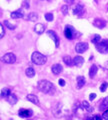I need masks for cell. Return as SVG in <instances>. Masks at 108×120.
I'll return each mask as SVG.
<instances>
[{
	"instance_id": "1",
	"label": "cell",
	"mask_w": 108,
	"mask_h": 120,
	"mask_svg": "<svg viewBox=\"0 0 108 120\" xmlns=\"http://www.w3.org/2000/svg\"><path fill=\"white\" fill-rule=\"evenodd\" d=\"M38 89L40 90L41 92L45 93V94H49V95H52L55 93V87L53 83H51L50 81L48 80H45V79H42L38 81Z\"/></svg>"
},
{
	"instance_id": "2",
	"label": "cell",
	"mask_w": 108,
	"mask_h": 120,
	"mask_svg": "<svg viewBox=\"0 0 108 120\" xmlns=\"http://www.w3.org/2000/svg\"><path fill=\"white\" fill-rule=\"evenodd\" d=\"M31 61L34 63L35 65H44L47 61L46 56H44L43 54H41L40 52H33L31 55Z\"/></svg>"
},
{
	"instance_id": "3",
	"label": "cell",
	"mask_w": 108,
	"mask_h": 120,
	"mask_svg": "<svg viewBox=\"0 0 108 120\" xmlns=\"http://www.w3.org/2000/svg\"><path fill=\"white\" fill-rule=\"evenodd\" d=\"M96 49L100 53H108V39H104L96 44Z\"/></svg>"
},
{
	"instance_id": "4",
	"label": "cell",
	"mask_w": 108,
	"mask_h": 120,
	"mask_svg": "<svg viewBox=\"0 0 108 120\" xmlns=\"http://www.w3.org/2000/svg\"><path fill=\"white\" fill-rule=\"evenodd\" d=\"M1 61L3 63H7V64H12V63H14V62L16 61V56L14 55L13 53L9 52V53H6L1 58Z\"/></svg>"
},
{
	"instance_id": "5",
	"label": "cell",
	"mask_w": 108,
	"mask_h": 120,
	"mask_svg": "<svg viewBox=\"0 0 108 120\" xmlns=\"http://www.w3.org/2000/svg\"><path fill=\"white\" fill-rule=\"evenodd\" d=\"M75 33H76V31H75V29H74L72 26H69V25H67L66 27H65V30H64V35H65V37L67 39H73L74 37V35H75Z\"/></svg>"
},
{
	"instance_id": "6",
	"label": "cell",
	"mask_w": 108,
	"mask_h": 120,
	"mask_svg": "<svg viewBox=\"0 0 108 120\" xmlns=\"http://www.w3.org/2000/svg\"><path fill=\"white\" fill-rule=\"evenodd\" d=\"M88 47H89V46H88V44H87L86 42H79V43L76 44L75 50H76L77 53L81 54V53H84V52L88 49Z\"/></svg>"
},
{
	"instance_id": "7",
	"label": "cell",
	"mask_w": 108,
	"mask_h": 120,
	"mask_svg": "<svg viewBox=\"0 0 108 120\" xmlns=\"http://www.w3.org/2000/svg\"><path fill=\"white\" fill-rule=\"evenodd\" d=\"M93 25L95 26V27H97L99 29H102L106 26V22L105 20L103 19H100V18H96V19L94 20V22H93Z\"/></svg>"
},
{
	"instance_id": "8",
	"label": "cell",
	"mask_w": 108,
	"mask_h": 120,
	"mask_svg": "<svg viewBox=\"0 0 108 120\" xmlns=\"http://www.w3.org/2000/svg\"><path fill=\"white\" fill-rule=\"evenodd\" d=\"M18 115H19L21 118H28V117H31L32 111L27 110V109H20L18 111Z\"/></svg>"
},
{
	"instance_id": "9",
	"label": "cell",
	"mask_w": 108,
	"mask_h": 120,
	"mask_svg": "<svg viewBox=\"0 0 108 120\" xmlns=\"http://www.w3.org/2000/svg\"><path fill=\"white\" fill-rule=\"evenodd\" d=\"M34 31L37 33V34L41 35L42 33H44V31H45V26H44V24H42V23H37L34 26Z\"/></svg>"
},
{
	"instance_id": "10",
	"label": "cell",
	"mask_w": 108,
	"mask_h": 120,
	"mask_svg": "<svg viewBox=\"0 0 108 120\" xmlns=\"http://www.w3.org/2000/svg\"><path fill=\"white\" fill-rule=\"evenodd\" d=\"M83 12H84V5H82V4H77L76 6H74V8H73L74 15H81Z\"/></svg>"
},
{
	"instance_id": "11",
	"label": "cell",
	"mask_w": 108,
	"mask_h": 120,
	"mask_svg": "<svg viewBox=\"0 0 108 120\" xmlns=\"http://www.w3.org/2000/svg\"><path fill=\"white\" fill-rule=\"evenodd\" d=\"M73 63H74V65L77 66V67H81L83 65V63H84V58L82 57V56H76V57H74L73 58Z\"/></svg>"
},
{
	"instance_id": "12",
	"label": "cell",
	"mask_w": 108,
	"mask_h": 120,
	"mask_svg": "<svg viewBox=\"0 0 108 120\" xmlns=\"http://www.w3.org/2000/svg\"><path fill=\"white\" fill-rule=\"evenodd\" d=\"M51 70H52V73H53V74L58 75V74L61 73V71H62V66L59 64V63H56V64L52 65Z\"/></svg>"
},
{
	"instance_id": "13",
	"label": "cell",
	"mask_w": 108,
	"mask_h": 120,
	"mask_svg": "<svg viewBox=\"0 0 108 120\" xmlns=\"http://www.w3.org/2000/svg\"><path fill=\"white\" fill-rule=\"evenodd\" d=\"M24 16V12H23V10H16V11H14V12L11 13V18H13V19H18V18H22Z\"/></svg>"
},
{
	"instance_id": "14",
	"label": "cell",
	"mask_w": 108,
	"mask_h": 120,
	"mask_svg": "<svg viewBox=\"0 0 108 120\" xmlns=\"http://www.w3.org/2000/svg\"><path fill=\"white\" fill-rule=\"evenodd\" d=\"M47 34L55 41V46L58 47L59 46V38H58V36H57L56 33H55L54 31H51V30H49V31H47Z\"/></svg>"
},
{
	"instance_id": "15",
	"label": "cell",
	"mask_w": 108,
	"mask_h": 120,
	"mask_svg": "<svg viewBox=\"0 0 108 120\" xmlns=\"http://www.w3.org/2000/svg\"><path fill=\"white\" fill-rule=\"evenodd\" d=\"M6 99H7V102H8L9 104H11V105L16 104V103H17V100H18L17 96L14 95V94H12V93H10V94L6 97Z\"/></svg>"
},
{
	"instance_id": "16",
	"label": "cell",
	"mask_w": 108,
	"mask_h": 120,
	"mask_svg": "<svg viewBox=\"0 0 108 120\" xmlns=\"http://www.w3.org/2000/svg\"><path fill=\"white\" fill-rule=\"evenodd\" d=\"M26 98H27L28 101H30L31 103L35 104V105H39V100H38V98H37L36 95H34V94H28L27 96H26Z\"/></svg>"
},
{
	"instance_id": "17",
	"label": "cell",
	"mask_w": 108,
	"mask_h": 120,
	"mask_svg": "<svg viewBox=\"0 0 108 120\" xmlns=\"http://www.w3.org/2000/svg\"><path fill=\"white\" fill-rule=\"evenodd\" d=\"M61 111H62V104H61V103H57V104L54 106L53 110H52V112H53V114H54V115H56V116L60 115Z\"/></svg>"
},
{
	"instance_id": "18",
	"label": "cell",
	"mask_w": 108,
	"mask_h": 120,
	"mask_svg": "<svg viewBox=\"0 0 108 120\" xmlns=\"http://www.w3.org/2000/svg\"><path fill=\"white\" fill-rule=\"evenodd\" d=\"M85 82H86V80H85L84 76H78L77 77V88L78 89L82 88L85 85Z\"/></svg>"
},
{
	"instance_id": "19",
	"label": "cell",
	"mask_w": 108,
	"mask_h": 120,
	"mask_svg": "<svg viewBox=\"0 0 108 120\" xmlns=\"http://www.w3.org/2000/svg\"><path fill=\"white\" fill-rule=\"evenodd\" d=\"M97 71H98V67L96 66L95 64H93L90 69H89V76H90V78H93L95 76L96 74H97Z\"/></svg>"
},
{
	"instance_id": "20",
	"label": "cell",
	"mask_w": 108,
	"mask_h": 120,
	"mask_svg": "<svg viewBox=\"0 0 108 120\" xmlns=\"http://www.w3.org/2000/svg\"><path fill=\"white\" fill-rule=\"evenodd\" d=\"M25 74H26V76H28V77H30V78H32V77H34L35 76V70H34V68L33 67H27L26 68V70H25Z\"/></svg>"
},
{
	"instance_id": "21",
	"label": "cell",
	"mask_w": 108,
	"mask_h": 120,
	"mask_svg": "<svg viewBox=\"0 0 108 120\" xmlns=\"http://www.w3.org/2000/svg\"><path fill=\"white\" fill-rule=\"evenodd\" d=\"M63 62H64L67 66H72V65H74L73 59L70 57L69 55H65L64 57H63Z\"/></svg>"
},
{
	"instance_id": "22",
	"label": "cell",
	"mask_w": 108,
	"mask_h": 120,
	"mask_svg": "<svg viewBox=\"0 0 108 120\" xmlns=\"http://www.w3.org/2000/svg\"><path fill=\"white\" fill-rule=\"evenodd\" d=\"M81 105H82V108H83V109H84L85 111H87V112H91V111H92V107H91V105L89 104V102H87L86 100L83 101L82 104H81Z\"/></svg>"
},
{
	"instance_id": "23",
	"label": "cell",
	"mask_w": 108,
	"mask_h": 120,
	"mask_svg": "<svg viewBox=\"0 0 108 120\" xmlns=\"http://www.w3.org/2000/svg\"><path fill=\"white\" fill-rule=\"evenodd\" d=\"M107 108H108V96L105 97V98L102 100V103H101V105H100L99 109L102 111V110H106Z\"/></svg>"
},
{
	"instance_id": "24",
	"label": "cell",
	"mask_w": 108,
	"mask_h": 120,
	"mask_svg": "<svg viewBox=\"0 0 108 120\" xmlns=\"http://www.w3.org/2000/svg\"><path fill=\"white\" fill-rule=\"evenodd\" d=\"M27 19L29 21H36L38 20V14H37L36 12H30L27 17Z\"/></svg>"
},
{
	"instance_id": "25",
	"label": "cell",
	"mask_w": 108,
	"mask_h": 120,
	"mask_svg": "<svg viewBox=\"0 0 108 120\" xmlns=\"http://www.w3.org/2000/svg\"><path fill=\"white\" fill-rule=\"evenodd\" d=\"M10 93H11V91H10L9 88H3L1 90V94H0V96H1L2 98H6V97L8 96Z\"/></svg>"
},
{
	"instance_id": "26",
	"label": "cell",
	"mask_w": 108,
	"mask_h": 120,
	"mask_svg": "<svg viewBox=\"0 0 108 120\" xmlns=\"http://www.w3.org/2000/svg\"><path fill=\"white\" fill-rule=\"evenodd\" d=\"M92 43L93 44H97V43H99L100 42V41H101V36H100V35H98V34H96V35H94V37H93V38H92Z\"/></svg>"
},
{
	"instance_id": "27",
	"label": "cell",
	"mask_w": 108,
	"mask_h": 120,
	"mask_svg": "<svg viewBox=\"0 0 108 120\" xmlns=\"http://www.w3.org/2000/svg\"><path fill=\"white\" fill-rule=\"evenodd\" d=\"M4 25L6 26V28H8L10 30H14V29L16 28V26L13 25V24H11L8 20H4Z\"/></svg>"
},
{
	"instance_id": "28",
	"label": "cell",
	"mask_w": 108,
	"mask_h": 120,
	"mask_svg": "<svg viewBox=\"0 0 108 120\" xmlns=\"http://www.w3.org/2000/svg\"><path fill=\"white\" fill-rule=\"evenodd\" d=\"M44 17H45V19L48 22H51L52 20H53V14L52 13H46L45 15H44Z\"/></svg>"
},
{
	"instance_id": "29",
	"label": "cell",
	"mask_w": 108,
	"mask_h": 120,
	"mask_svg": "<svg viewBox=\"0 0 108 120\" xmlns=\"http://www.w3.org/2000/svg\"><path fill=\"white\" fill-rule=\"evenodd\" d=\"M107 87H108V83H107V82H103L99 89H100V91H101V92H105Z\"/></svg>"
},
{
	"instance_id": "30",
	"label": "cell",
	"mask_w": 108,
	"mask_h": 120,
	"mask_svg": "<svg viewBox=\"0 0 108 120\" xmlns=\"http://www.w3.org/2000/svg\"><path fill=\"white\" fill-rule=\"evenodd\" d=\"M61 12L63 15H67V13H68V6L67 5H63L61 7Z\"/></svg>"
},
{
	"instance_id": "31",
	"label": "cell",
	"mask_w": 108,
	"mask_h": 120,
	"mask_svg": "<svg viewBox=\"0 0 108 120\" xmlns=\"http://www.w3.org/2000/svg\"><path fill=\"white\" fill-rule=\"evenodd\" d=\"M4 33H5V31H4V28H3L2 24L0 23V38H2V37L4 36Z\"/></svg>"
},
{
	"instance_id": "32",
	"label": "cell",
	"mask_w": 108,
	"mask_h": 120,
	"mask_svg": "<svg viewBox=\"0 0 108 120\" xmlns=\"http://www.w3.org/2000/svg\"><path fill=\"white\" fill-rule=\"evenodd\" d=\"M22 5H23V7L25 9H28L29 7H30V5H29V1H27V0H25V1L22 2Z\"/></svg>"
},
{
	"instance_id": "33",
	"label": "cell",
	"mask_w": 108,
	"mask_h": 120,
	"mask_svg": "<svg viewBox=\"0 0 108 120\" xmlns=\"http://www.w3.org/2000/svg\"><path fill=\"white\" fill-rule=\"evenodd\" d=\"M102 119H108V108L106 110H104V112H103V114H102Z\"/></svg>"
},
{
	"instance_id": "34",
	"label": "cell",
	"mask_w": 108,
	"mask_h": 120,
	"mask_svg": "<svg viewBox=\"0 0 108 120\" xmlns=\"http://www.w3.org/2000/svg\"><path fill=\"white\" fill-rule=\"evenodd\" d=\"M87 119H94V120H100V119H102L101 116H99V115H94L93 117H89Z\"/></svg>"
},
{
	"instance_id": "35",
	"label": "cell",
	"mask_w": 108,
	"mask_h": 120,
	"mask_svg": "<svg viewBox=\"0 0 108 120\" xmlns=\"http://www.w3.org/2000/svg\"><path fill=\"white\" fill-rule=\"evenodd\" d=\"M96 98V94H95V93H91V94L90 95H89V100H94Z\"/></svg>"
},
{
	"instance_id": "36",
	"label": "cell",
	"mask_w": 108,
	"mask_h": 120,
	"mask_svg": "<svg viewBox=\"0 0 108 120\" xmlns=\"http://www.w3.org/2000/svg\"><path fill=\"white\" fill-rule=\"evenodd\" d=\"M58 83H59V85H60V86H65V80H63V79H59Z\"/></svg>"
},
{
	"instance_id": "37",
	"label": "cell",
	"mask_w": 108,
	"mask_h": 120,
	"mask_svg": "<svg viewBox=\"0 0 108 120\" xmlns=\"http://www.w3.org/2000/svg\"><path fill=\"white\" fill-rule=\"evenodd\" d=\"M64 2L66 3V4H72V3L74 2V0H64Z\"/></svg>"
},
{
	"instance_id": "38",
	"label": "cell",
	"mask_w": 108,
	"mask_h": 120,
	"mask_svg": "<svg viewBox=\"0 0 108 120\" xmlns=\"http://www.w3.org/2000/svg\"><path fill=\"white\" fill-rule=\"evenodd\" d=\"M104 67H105V68H106V69H108V62H106V63H105V64H104Z\"/></svg>"
},
{
	"instance_id": "39",
	"label": "cell",
	"mask_w": 108,
	"mask_h": 120,
	"mask_svg": "<svg viewBox=\"0 0 108 120\" xmlns=\"http://www.w3.org/2000/svg\"><path fill=\"white\" fill-rule=\"evenodd\" d=\"M46 1H50V0H46Z\"/></svg>"
},
{
	"instance_id": "40",
	"label": "cell",
	"mask_w": 108,
	"mask_h": 120,
	"mask_svg": "<svg viewBox=\"0 0 108 120\" xmlns=\"http://www.w3.org/2000/svg\"><path fill=\"white\" fill-rule=\"evenodd\" d=\"M107 10H108V8H107Z\"/></svg>"
}]
</instances>
